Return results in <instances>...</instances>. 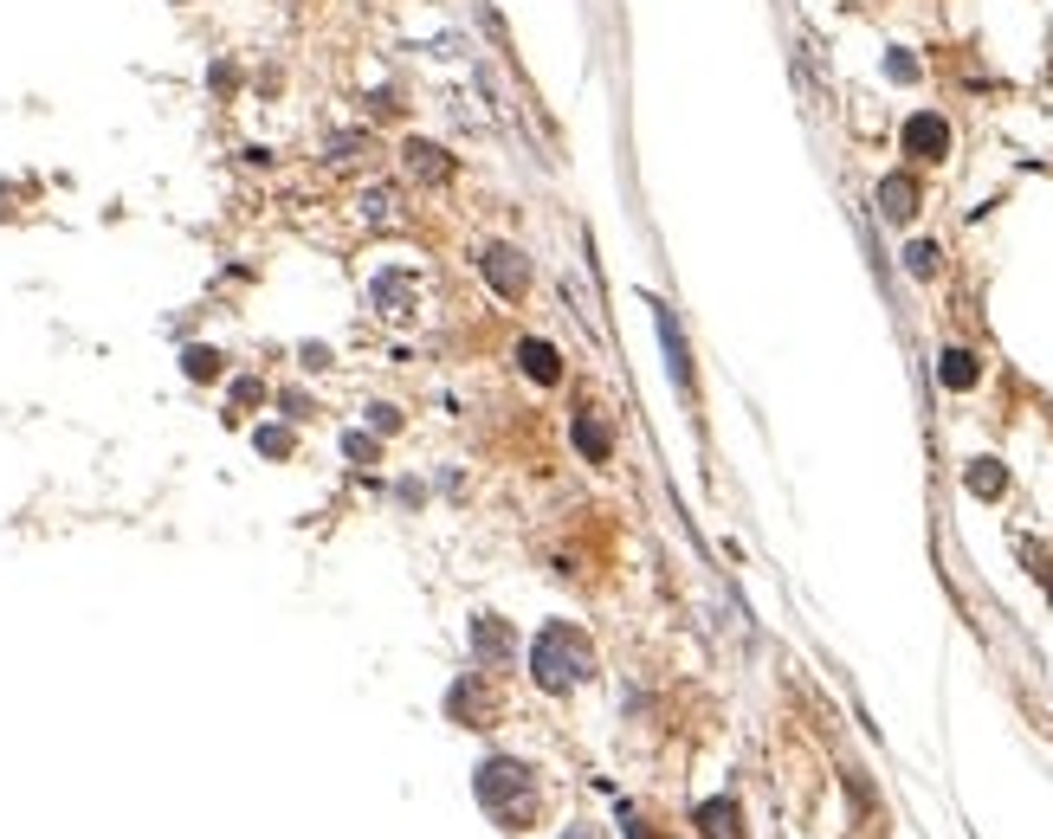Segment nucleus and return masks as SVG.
<instances>
[{
    "mask_svg": "<svg viewBox=\"0 0 1053 839\" xmlns=\"http://www.w3.org/2000/svg\"><path fill=\"white\" fill-rule=\"evenodd\" d=\"M368 426H375V433H395L401 414H395V407H368Z\"/></svg>",
    "mask_w": 1053,
    "mask_h": 839,
    "instance_id": "obj_23",
    "label": "nucleus"
},
{
    "mask_svg": "<svg viewBox=\"0 0 1053 839\" xmlns=\"http://www.w3.org/2000/svg\"><path fill=\"white\" fill-rule=\"evenodd\" d=\"M699 827L711 839H737V801H704L699 807Z\"/></svg>",
    "mask_w": 1053,
    "mask_h": 839,
    "instance_id": "obj_14",
    "label": "nucleus"
},
{
    "mask_svg": "<svg viewBox=\"0 0 1053 839\" xmlns=\"http://www.w3.org/2000/svg\"><path fill=\"white\" fill-rule=\"evenodd\" d=\"M182 362H188V375H195V381H213V375H220V355H213V350H188Z\"/></svg>",
    "mask_w": 1053,
    "mask_h": 839,
    "instance_id": "obj_18",
    "label": "nucleus"
},
{
    "mask_svg": "<svg viewBox=\"0 0 1053 839\" xmlns=\"http://www.w3.org/2000/svg\"><path fill=\"white\" fill-rule=\"evenodd\" d=\"M517 362H524V375H530V381H543V388L562 381V350H557V343H543V336H524Z\"/></svg>",
    "mask_w": 1053,
    "mask_h": 839,
    "instance_id": "obj_9",
    "label": "nucleus"
},
{
    "mask_svg": "<svg viewBox=\"0 0 1053 839\" xmlns=\"http://www.w3.org/2000/svg\"><path fill=\"white\" fill-rule=\"evenodd\" d=\"M937 259H944V252H937L931 239H917V246H905V272H912V279H931V272H937Z\"/></svg>",
    "mask_w": 1053,
    "mask_h": 839,
    "instance_id": "obj_17",
    "label": "nucleus"
},
{
    "mask_svg": "<svg viewBox=\"0 0 1053 839\" xmlns=\"http://www.w3.org/2000/svg\"><path fill=\"white\" fill-rule=\"evenodd\" d=\"M575 446H582L588 465H601V459H608V426H601L595 414H575Z\"/></svg>",
    "mask_w": 1053,
    "mask_h": 839,
    "instance_id": "obj_13",
    "label": "nucleus"
},
{
    "mask_svg": "<svg viewBox=\"0 0 1053 839\" xmlns=\"http://www.w3.org/2000/svg\"><path fill=\"white\" fill-rule=\"evenodd\" d=\"M401 155H408V175H414L421 188H440V181L453 175V155H446V149H433V142H408Z\"/></svg>",
    "mask_w": 1053,
    "mask_h": 839,
    "instance_id": "obj_8",
    "label": "nucleus"
},
{
    "mask_svg": "<svg viewBox=\"0 0 1053 839\" xmlns=\"http://www.w3.org/2000/svg\"><path fill=\"white\" fill-rule=\"evenodd\" d=\"M395 213H401V201H395L388 188H368V194H362V220H368V226H388Z\"/></svg>",
    "mask_w": 1053,
    "mask_h": 839,
    "instance_id": "obj_16",
    "label": "nucleus"
},
{
    "mask_svg": "<svg viewBox=\"0 0 1053 839\" xmlns=\"http://www.w3.org/2000/svg\"><path fill=\"white\" fill-rule=\"evenodd\" d=\"M472 646H479L485 665H504V659H511V627L492 621V614H479V621H472Z\"/></svg>",
    "mask_w": 1053,
    "mask_h": 839,
    "instance_id": "obj_11",
    "label": "nucleus"
},
{
    "mask_svg": "<svg viewBox=\"0 0 1053 839\" xmlns=\"http://www.w3.org/2000/svg\"><path fill=\"white\" fill-rule=\"evenodd\" d=\"M368 297H375V310H382V317H395V323L421 317V284H414V272H382Z\"/></svg>",
    "mask_w": 1053,
    "mask_h": 839,
    "instance_id": "obj_3",
    "label": "nucleus"
},
{
    "mask_svg": "<svg viewBox=\"0 0 1053 839\" xmlns=\"http://www.w3.org/2000/svg\"><path fill=\"white\" fill-rule=\"evenodd\" d=\"M879 213H886V220H912L917 213V181L912 175H886V181H879Z\"/></svg>",
    "mask_w": 1053,
    "mask_h": 839,
    "instance_id": "obj_10",
    "label": "nucleus"
},
{
    "mask_svg": "<svg viewBox=\"0 0 1053 839\" xmlns=\"http://www.w3.org/2000/svg\"><path fill=\"white\" fill-rule=\"evenodd\" d=\"M653 323H659V343H666V368L679 388H692V355H686V336H679V317L666 304H653Z\"/></svg>",
    "mask_w": 1053,
    "mask_h": 839,
    "instance_id": "obj_7",
    "label": "nucleus"
},
{
    "mask_svg": "<svg viewBox=\"0 0 1053 839\" xmlns=\"http://www.w3.org/2000/svg\"><path fill=\"white\" fill-rule=\"evenodd\" d=\"M905 155H917V162L950 155V123H944V117H931V110H917L912 123H905Z\"/></svg>",
    "mask_w": 1053,
    "mask_h": 839,
    "instance_id": "obj_5",
    "label": "nucleus"
},
{
    "mask_svg": "<svg viewBox=\"0 0 1053 839\" xmlns=\"http://www.w3.org/2000/svg\"><path fill=\"white\" fill-rule=\"evenodd\" d=\"M485 279H492V291L498 297H524L530 291V265H524V252L517 246H485Z\"/></svg>",
    "mask_w": 1053,
    "mask_h": 839,
    "instance_id": "obj_4",
    "label": "nucleus"
},
{
    "mask_svg": "<svg viewBox=\"0 0 1053 839\" xmlns=\"http://www.w3.org/2000/svg\"><path fill=\"white\" fill-rule=\"evenodd\" d=\"M976 375H983V368H976V355H970V350H944V362H937V381H944V388H957V394H963V388H976Z\"/></svg>",
    "mask_w": 1053,
    "mask_h": 839,
    "instance_id": "obj_12",
    "label": "nucleus"
},
{
    "mask_svg": "<svg viewBox=\"0 0 1053 839\" xmlns=\"http://www.w3.org/2000/svg\"><path fill=\"white\" fill-rule=\"evenodd\" d=\"M963 485L976 491V497H1002V491H1008V472H1002L995 459H976V465L963 472Z\"/></svg>",
    "mask_w": 1053,
    "mask_h": 839,
    "instance_id": "obj_15",
    "label": "nucleus"
},
{
    "mask_svg": "<svg viewBox=\"0 0 1053 839\" xmlns=\"http://www.w3.org/2000/svg\"><path fill=\"white\" fill-rule=\"evenodd\" d=\"M343 452H350V459H362V465H368V459H375V433H350V439H343Z\"/></svg>",
    "mask_w": 1053,
    "mask_h": 839,
    "instance_id": "obj_21",
    "label": "nucleus"
},
{
    "mask_svg": "<svg viewBox=\"0 0 1053 839\" xmlns=\"http://www.w3.org/2000/svg\"><path fill=\"white\" fill-rule=\"evenodd\" d=\"M886 78H899V84H912V78H917V59H912V52H892V59H886Z\"/></svg>",
    "mask_w": 1053,
    "mask_h": 839,
    "instance_id": "obj_20",
    "label": "nucleus"
},
{
    "mask_svg": "<svg viewBox=\"0 0 1053 839\" xmlns=\"http://www.w3.org/2000/svg\"><path fill=\"white\" fill-rule=\"evenodd\" d=\"M588 672H595V646H588V633H575L569 621H550L530 639V678L543 692H575Z\"/></svg>",
    "mask_w": 1053,
    "mask_h": 839,
    "instance_id": "obj_1",
    "label": "nucleus"
},
{
    "mask_svg": "<svg viewBox=\"0 0 1053 839\" xmlns=\"http://www.w3.org/2000/svg\"><path fill=\"white\" fill-rule=\"evenodd\" d=\"M446 710H453L459 723H472V730H479V723H492V692H485V678H479V672H466V678L446 692Z\"/></svg>",
    "mask_w": 1053,
    "mask_h": 839,
    "instance_id": "obj_6",
    "label": "nucleus"
},
{
    "mask_svg": "<svg viewBox=\"0 0 1053 839\" xmlns=\"http://www.w3.org/2000/svg\"><path fill=\"white\" fill-rule=\"evenodd\" d=\"M259 452H266V459H284V452H291V433H284V426H259Z\"/></svg>",
    "mask_w": 1053,
    "mask_h": 839,
    "instance_id": "obj_19",
    "label": "nucleus"
},
{
    "mask_svg": "<svg viewBox=\"0 0 1053 839\" xmlns=\"http://www.w3.org/2000/svg\"><path fill=\"white\" fill-rule=\"evenodd\" d=\"M259 394H266V388H259V381H239V388H233V407H253V401H259Z\"/></svg>",
    "mask_w": 1053,
    "mask_h": 839,
    "instance_id": "obj_24",
    "label": "nucleus"
},
{
    "mask_svg": "<svg viewBox=\"0 0 1053 839\" xmlns=\"http://www.w3.org/2000/svg\"><path fill=\"white\" fill-rule=\"evenodd\" d=\"M479 807L492 814L504 834H524L537 820V775L524 763H511V756H492L479 769Z\"/></svg>",
    "mask_w": 1053,
    "mask_h": 839,
    "instance_id": "obj_2",
    "label": "nucleus"
},
{
    "mask_svg": "<svg viewBox=\"0 0 1053 839\" xmlns=\"http://www.w3.org/2000/svg\"><path fill=\"white\" fill-rule=\"evenodd\" d=\"M355 149H368V137H337V142H330V155H337V162H355Z\"/></svg>",
    "mask_w": 1053,
    "mask_h": 839,
    "instance_id": "obj_22",
    "label": "nucleus"
},
{
    "mask_svg": "<svg viewBox=\"0 0 1053 839\" xmlns=\"http://www.w3.org/2000/svg\"><path fill=\"white\" fill-rule=\"evenodd\" d=\"M562 839H601V834H588V827H569V834H562Z\"/></svg>",
    "mask_w": 1053,
    "mask_h": 839,
    "instance_id": "obj_25",
    "label": "nucleus"
}]
</instances>
